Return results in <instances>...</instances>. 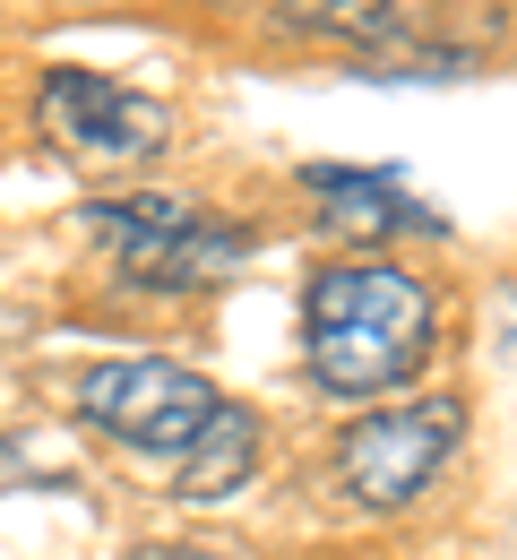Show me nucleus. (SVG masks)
I'll use <instances>...</instances> for the list:
<instances>
[{
	"label": "nucleus",
	"instance_id": "1",
	"mask_svg": "<svg viewBox=\"0 0 517 560\" xmlns=\"http://www.w3.org/2000/svg\"><path fill=\"white\" fill-rule=\"evenodd\" d=\"M440 346V293L406 259H337L302 293V362L319 397H397Z\"/></svg>",
	"mask_w": 517,
	"mask_h": 560
},
{
	"label": "nucleus",
	"instance_id": "6",
	"mask_svg": "<svg viewBox=\"0 0 517 560\" xmlns=\"http://www.w3.org/2000/svg\"><path fill=\"white\" fill-rule=\"evenodd\" d=\"M302 190L319 199V224H337V233H440V215L423 208V199H406V182L397 173H363V164H310L302 173Z\"/></svg>",
	"mask_w": 517,
	"mask_h": 560
},
{
	"label": "nucleus",
	"instance_id": "7",
	"mask_svg": "<svg viewBox=\"0 0 517 560\" xmlns=\"http://www.w3.org/2000/svg\"><path fill=\"white\" fill-rule=\"evenodd\" d=\"M250 466H259V422L242 415V406H224V422L173 466V483H181V500H233V491L250 483Z\"/></svg>",
	"mask_w": 517,
	"mask_h": 560
},
{
	"label": "nucleus",
	"instance_id": "5",
	"mask_svg": "<svg viewBox=\"0 0 517 560\" xmlns=\"http://www.w3.org/2000/svg\"><path fill=\"white\" fill-rule=\"evenodd\" d=\"M35 121L61 155H95V164H148L173 147V113L104 70H44Z\"/></svg>",
	"mask_w": 517,
	"mask_h": 560
},
{
	"label": "nucleus",
	"instance_id": "4",
	"mask_svg": "<svg viewBox=\"0 0 517 560\" xmlns=\"http://www.w3.org/2000/svg\"><path fill=\"white\" fill-rule=\"evenodd\" d=\"M457 431H466V406H457V397L371 406V415L345 422V440H337V483H345V500H363V509H406V500L432 491V475H440L448 448H457Z\"/></svg>",
	"mask_w": 517,
	"mask_h": 560
},
{
	"label": "nucleus",
	"instance_id": "2",
	"mask_svg": "<svg viewBox=\"0 0 517 560\" xmlns=\"http://www.w3.org/2000/svg\"><path fill=\"white\" fill-rule=\"evenodd\" d=\"M86 233L104 242V259L139 293H199L233 277L250 259V233L216 208L164 199V190H121V199H86Z\"/></svg>",
	"mask_w": 517,
	"mask_h": 560
},
{
	"label": "nucleus",
	"instance_id": "3",
	"mask_svg": "<svg viewBox=\"0 0 517 560\" xmlns=\"http://www.w3.org/2000/svg\"><path fill=\"white\" fill-rule=\"evenodd\" d=\"M224 406L233 397L208 371H181V362H155V353H113V362L78 371V415L95 422L104 440H121L139 457H164V466H181L224 422Z\"/></svg>",
	"mask_w": 517,
	"mask_h": 560
}]
</instances>
